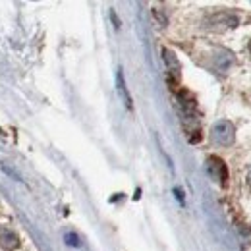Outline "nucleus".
Wrapping results in <instances>:
<instances>
[{
    "mask_svg": "<svg viewBox=\"0 0 251 251\" xmlns=\"http://www.w3.org/2000/svg\"><path fill=\"white\" fill-rule=\"evenodd\" d=\"M178 110H180L182 126L188 133L189 141L191 143L199 141L201 131H199V118H197V110H195V100L186 91H180V95H178Z\"/></svg>",
    "mask_w": 251,
    "mask_h": 251,
    "instance_id": "nucleus-1",
    "label": "nucleus"
},
{
    "mask_svg": "<svg viewBox=\"0 0 251 251\" xmlns=\"http://www.w3.org/2000/svg\"><path fill=\"white\" fill-rule=\"evenodd\" d=\"M234 133H236V129L230 120H219L211 127V137L219 145H230L234 141Z\"/></svg>",
    "mask_w": 251,
    "mask_h": 251,
    "instance_id": "nucleus-2",
    "label": "nucleus"
},
{
    "mask_svg": "<svg viewBox=\"0 0 251 251\" xmlns=\"http://www.w3.org/2000/svg\"><path fill=\"white\" fill-rule=\"evenodd\" d=\"M162 56H164V64H166V70H168V77H170V83H178L180 79V64H178V58L172 50L168 49H162Z\"/></svg>",
    "mask_w": 251,
    "mask_h": 251,
    "instance_id": "nucleus-3",
    "label": "nucleus"
},
{
    "mask_svg": "<svg viewBox=\"0 0 251 251\" xmlns=\"http://www.w3.org/2000/svg\"><path fill=\"white\" fill-rule=\"evenodd\" d=\"M207 166H209V172L215 180H219L220 184H226V178H228V172H226V164L217 157H211L207 160Z\"/></svg>",
    "mask_w": 251,
    "mask_h": 251,
    "instance_id": "nucleus-4",
    "label": "nucleus"
},
{
    "mask_svg": "<svg viewBox=\"0 0 251 251\" xmlns=\"http://www.w3.org/2000/svg\"><path fill=\"white\" fill-rule=\"evenodd\" d=\"M18 244H20V240H18V236L10 228L0 230V246L4 250H14V248H18Z\"/></svg>",
    "mask_w": 251,
    "mask_h": 251,
    "instance_id": "nucleus-5",
    "label": "nucleus"
},
{
    "mask_svg": "<svg viewBox=\"0 0 251 251\" xmlns=\"http://www.w3.org/2000/svg\"><path fill=\"white\" fill-rule=\"evenodd\" d=\"M116 83H118V91H120V97L124 99L126 108H129V110H131L133 102H131V97H129V93H127V87H126L124 74H122V70H118V74H116Z\"/></svg>",
    "mask_w": 251,
    "mask_h": 251,
    "instance_id": "nucleus-6",
    "label": "nucleus"
},
{
    "mask_svg": "<svg viewBox=\"0 0 251 251\" xmlns=\"http://www.w3.org/2000/svg\"><path fill=\"white\" fill-rule=\"evenodd\" d=\"M66 242H68L70 246H74V248L79 246V240H77V236H74V234H66Z\"/></svg>",
    "mask_w": 251,
    "mask_h": 251,
    "instance_id": "nucleus-7",
    "label": "nucleus"
},
{
    "mask_svg": "<svg viewBox=\"0 0 251 251\" xmlns=\"http://www.w3.org/2000/svg\"><path fill=\"white\" fill-rule=\"evenodd\" d=\"M248 184H250V189H251V168H250V172H248Z\"/></svg>",
    "mask_w": 251,
    "mask_h": 251,
    "instance_id": "nucleus-8",
    "label": "nucleus"
}]
</instances>
